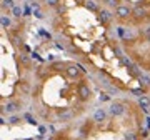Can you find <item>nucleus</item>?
Wrapping results in <instances>:
<instances>
[{"instance_id": "nucleus-1", "label": "nucleus", "mask_w": 150, "mask_h": 140, "mask_svg": "<svg viewBox=\"0 0 150 140\" xmlns=\"http://www.w3.org/2000/svg\"><path fill=\"white\" fill-rule=\"evenodd\" d=\"M115 17L120 18V20H127L132 17V8L129 5H125V4H120V5L115 8Z\"/></svg>"}, {"instance_id": "nucleus-2", "label": "nucleus", "mask_w": 150, "mask_h": 140, "mask_svg": "<svg viewBox=\"0 0 150 140\" xmlns=\"http://www.w3.org/2000/svg\"><path fill=\"white\" fill-rule=\"evenodd\" d=\"M125 103L123 102H112L110 103V107H108V113L112 115V117H120L125 113Z\"/></svg>"}, {"instance_id": "nucleus-3", "label": "nucleus", "mask_w": 150, "mask_h": 140, "mask_svg": "<svg viewBox=\"0 0 150 140\" xmlns=\"http://www.w3.org/2000/svg\"><path fill=\"white\" fill-rule=\"evenodd\" d=\"M77 95H79V98H80L82 102L88 100V98H90V95H92L90 87L87 85V83H80V85H79V88H77Z\"/></svg>"}, {"instance_id": "nucleus-4", "label": "nucleus", "mask_w": 150, "mask_h": 140, "mask_svg": "<svg viewBox=\"0 0 150 140\" xmlns=\"http://www.w3.org/2000/svg\"><path fill=\"white\" fill-rule=\"evenodd\" d=\"M65 74H67V77L72 78V80H75V78H79V77L82 75L80 69H79L77 65H67V67H65Z\"/></svg>"}, {"instance_id": "nucleus-5", "label": "nucleus", "mask_w": 150, "mask_h": 140, "mask_svg": "<svg viewBox=\"0 0 150 140\" xmlns=\"http://www.w3.org/2000/svg\"><path fill=\"white\" fill-rule=\"evenodd\" d=\"M132 17L137 18V20L145 18V17H147V8H145L144 5H135L134 8H132Z\"/></svg>"}, {"instance_id": "nucleus-6", "label": "nucleus", "mask_w": 150, "mask_h": 140, "mask_svg": "<svg viewBox=\"0 0 150 140\" xmlns=\"http://www.w3.org/2000/svg\"><path fill=\"white\" fill-rule=\"evenodd\" d=\"M113 15H115V13H112V12L107 10V8H100V12H98V20L102 22V23H108V22L113 18Z\"/></svg>"}, {"instance_id": "nucleus-7", "label": "nucleus", "mask_w": 150, "mask_h": 140, "mask_svg": "<svg viewBox=\"0 0 150 140\" xmlns=\"http://www.w3.org/2000/svg\"><path fill=\"white\" fill-rule=\"evenodd\" d=\"M17 110H20V102H17V100H10L4 105V112L7 113H15Z\"/></svg>"}, {"instance_id": "nucleus-8", "label": "nucleus", "mask_w": 150, "mask_h": 140, "mask_svg": "<svg viewBox=\"0 0 150 140\" xmlns=\"http://www.w3.org/2000/svg\"><path fill=\"white\" fill-rule=\"evenodd\" d=\"M107 120V110L105 108H97L93 112V122L100 124V122H105Z\"/></svg>"}, {"instance_id": "nucleus-9", "label": "nucleus", "mask_w": 150, "mask_h": 140, "mask_svg": "<svg viewBox=\"0 0 150 140\" xmlns=\"http://www.w3.org/2000/svg\"><path fill=\"white\" fill-rule=\"evenodd\" d=\"M139 105L142 110H145V112H149L150 108V98L147 97V95H142V97H139Z\"/></svg>"}, {"instance_id": "nucleus-10", "label": "nucleus", "mask_w": 150, "mask_h": 140, "mask_svg": "<svg viewBox=\"0 0 150 140\" xmlns=\"http://www.w3.org/2000/svg\"><path fill=\"white\" fill-rule=\"evenodd\" d=\"M83 7H85L87 10H90V12H100L98 10V5H97L93 0H85V2H83Z\"/></svg>"}, {"instance_id": "nucleus-11", "label": "nucleus", "mask_w": 150, "mask_h": 140, "mask_svg": "<svg viewBox=\"0 0 150 140\" xmlns=\"http://www.w3.org/2000/svg\"><path fill=\"white\" fill-rule=\"evenodd\" d=\"M139 83H140V87H142V88H147V87L150 85V77L142 75V74H140V77H139Z\"/></svg>"}, {"instance_id": "nucleus-12", "label": "nucleus", "mask_w": 150, "mask_h": 140, "mask_svg": "<svg viewBox=\"0 0 150 140\" xmlns=\"http://www.w3.org/2000/svg\"><path fill=\"white\" fill-rule=\"evenodd\" d=\"M13 7H15V2H13V0H2V8H4V10H12V8H13Z\"/></svg>"}, {"instance_id": "nucleus-13", "label": "nucleus", "mask_w": 150, "mask_h": 140, "mask_svg": "<svg viewBox=\"0 0 150 140\" xmlns=\"http://www.w3.org/2000/svg\"><path fill=\"white\" fill-rule=\"evenodd\" d=\"M0 23H2V28H8L12 22H10V18H8L7 15H2L0 17Z\"/></svg>"}, {"instance_id": "nucleus-14", "label": "nucleus", "mask_w": 150, "mask_h": 140, "mask_svg": "<svg viewBox=\"0 0 150 140\" xmlns=\"http://www.w3.org/2000/svg\"><path fill=\"white\" fill-rule=\"evenodd\" d=\"M123 140H139V135L135 134V132H127V134L123 135Z\"/></svg>"}, {"instance_id": "nucleus-15", "label": "nucleus", "mask_w": 150, "mask_h": 140, "mask_svg": "<svg viewBox=\"0 0 150 140\" xmlns=\"http://www.w3.org/2000/svg\"><path fill=\"white\" fill-rule=\"evenodd\" d=\"M12 13H13V17H17V18H20V17H22V7L15 5L13 8H12Z\"/></svg>"}, {"instance_id": "nucleus-16", "label": "nucleus", "mask_w": 150, "mask_h": 140, "mask_svg": "<svg viewBox=\"0 0 150 140\" xmlns=\"http://www.w3.org/2000/svg\"><path fill=\"white\" fill-rule=\"evenodd\" d=\"M45 4H47L48 7H59L60 0H45Z\"/></svg>"}, {"instance_id": "nucleus-17", "label": "nucleus", "mask_w": 150, "mask_h": 140, "mask_svg": "<svg viewBox=\"0 0 150 140\" xmlns=\"http://www.w3.org/2000/svg\"><path fill=\"white\" fill-rule=\"evenodd\" d=\"M33 15L37 17V18H43V13L40 10H35V12H33Z\"/></svg>"}, {"instance_id": "nucleus-18", "label": "nucleus", "mask_w": 150, "mask_h": 140, "mask_svg": "<svg viewBox=\"0 0 150 140\" xmlns=\"http://www.w3.org/2000/svg\"><path fill=\"white\" fill-rule=\"evenodd\" d=\"M145 35H147V42L150 43V27H149V30H147V32H145Z\"/></svg>"}, {"instance_id": "nucleus-19", "label": "nucleus", "mask_w": 150, "mask_h": 140, "mask_svg": "<svg viewBox=\"0 0 150 140\" xmlns=\"http://www.w3.org/2000/svg\"><path fill=\"white\" fill-rule=\"evenodd\" d=\"M27 2H30V4H33V0H27Z\"/></svg>"}]
</instances>
